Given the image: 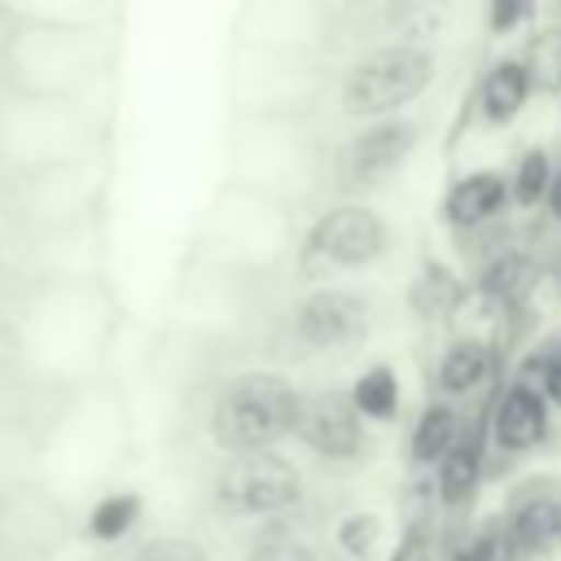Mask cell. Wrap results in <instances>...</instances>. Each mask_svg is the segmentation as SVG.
Segmentation results:
<instances>
[{"label":"cell","mask_w":561,"mask_h":561,"mask_svg":"<svg viewBox=\"0 0 561 561\" xmlns=\"http://www.w3.org/2000/svg\"><path fill=\"white\" fill-rule=\"evenodd\" d=\"M105 61L101 26L9 22L0 35V88L44 101H75Z\"/></svg>","instance_id":"1"},{"label":"cell","mask_w":561,"mask_h":561,"mask_svg":"<svg viewBox=\"0 0 561 561\" xmlns=\"http://www.w3.org/2000/svg\"><path fill=\"white\" fill-rule=\"evenodd\" d=\"M298 408H302V394L294 390L289 377L263 373V368L237 373L219 386L210 403V438L228 456L272 451L280 438L294 434Z\"/></svg>","instance_id":"2"},{"label":"cell","mask_w":561,"mask_h":561,"mask_svg":"<svg viewBox=\"0 0 561 561\" xmlns=\"http://www.w3.org/2000/svg\"><path fill=\"white\" fill-rule=\"evenodd\" d=\"M92 162L88 153L79 158H61L22 175H4L0 180V210L4 219L18 228L22 241L44 237V232H61L88 219V202H92Z\"/></svg>","instance_id":"3"},{"label":"cell","mask_w":561,"mask_h":561,"mask_svg":"<svg viewBox=\"0 0 561 561\" xmlns=\"http://www.w3.org/2000/svg\"><path fill=\"white\" fill-rule=\"evenodd\" d=\"M83 114L75 101H44L0 88V180L83 153Z\"/></svg>","instance_id":"4"},{"label":"cell","mask_w":561,"mask_h":561,"mask_svg":"<svg viewBox=\"0 0 561 561\" xmlns=\"http://www.w3.org/2000/svg\"><path fill=\"white\" fill-rule=\"evenodd\" d=\"M434 79V53L421 44H386L368 53L342 83V105L351 114H390L421 96Z\"/></svg>","instance_id":"5"},{"label":"cell","mask_w":561,"mask_h":561,"mask_svg":"<svg viewBox=\"0 0 561 561\" xmlns=\"http://www.w3.org/2000/svg\"><path fill=\"white\" fill-rule=\"evenodd\" d=\"M302 500V473L280 451L228 456L215 478V504L232 517H280Z\"/></svg>","instance_id":"6"},{"label":"cell","mask_w":561,"mask_h":561,"mask_svg":"<svg viewBox=\"0 0 561 561\" xmlns=\"http://www.w3.org/2000/svg\"><path fill=\"white\" fill-rule=\"evenodd\" d=\"M294 333L311 351L355 346L368 333V302L351 289H316L294 307Z\"/></svg>","instance_id":"7"},{"label":"cell","mask_w":561,"mask_h":561,"mask_svg":"<svg viewBox=\"0 0 561 561\" xmlns=\"http://www.w3.org/2000/svg\"><path fill=\"white\" fill-rule=\"evenodd\" d=\"M307 245L333 267H364L386 250V224L368 206H333L316 219Z\"/></svg>","instance_id":"8"},{"label":"cell","mask_w":561,"mask_h":561,"mask_svg":"<svg viewBox=\"0 0 561 561\" xmlns=\"http://www.w3.org/2000/svg\"><path fill=\"white\" fill-rule=\"evenodd\" d=\"M294 434L324 460H355L368 443L364 434V421L355 416L351 399L329 390V394H316V399H302L298 408V425Z\"/></svg>","instance_id":"9"},{"label":"cell","mask_w":561,"mask_h":561,"mask_svg":"<svg viewBox=\"0 0 561 561\" xmlns=\"http://www.w3.org/2000/svg\"><path fill=\"white\" fill-rule=\"evenodd\" d=\"M416 145V127L412 123H399V118H381L373 123L368 131H359L351 140V149L342 153V180L346 184H359V188H373L381 184L390 171L403 167V158L412 153Z\"/></svg>","instance_id":"10"},{"label":"cell","mask_w":561,"mask_h":561,"mask_svg":"<svg viewBox=\"0 0 561 561\" xmlns=\"http://www.w3.org/2000/svg\"><path fill=\"white\" fill-rule=\"evenodd\" d=\"M548 438V403L539 394L535 381H513L500 403H495V416H491V443L508 456H526L535 451L539 443Z\"/></svg>","instance_id":"11"},{"label":"cell","mask_w":561,"mask_h":561,"mask_svg":"<svg viewBox=\"0 0 561 561\" xmlns=\"http://www.w3.org/2000/svg\"><path fill=\"white\" fill-rule=\"evenodd\" d=\"M504 530H508L517 557H548L561 543V495H552V491L522 495L508 508Z\"/></svg>","instance_id":"12"},{"label":"cell","mask_w":561,"mask_h":561,"mask_svg":"<svg viewBox=\"0 0 561 561\" xmlns=\"http://www.w3.org/2000/svg\"><path fill=\"white\" fill-rule=\"evenodd\" d=\"M504 197H508L504 175H495V171H473V175H465V180H456V184L447 188L443 215H447L451 228H478V224H486V219L504 206Z\"/></svg>","instance_id":"13"},{"label":"cell","mask_w":561,"mask_h":561,"mask_svg":"<svg viewBox=\"0 0 561 561\" xmlns=\"http://www.w3.org/2000/svg\"><path fill=\"white\" fill-rule=\"evenodd\" d=\"M434 491L443 508H465L473 500V491L482 486V443L473 434H460L456 447L434 465Z\"/></svg>","instance_id":"14"},{"label":"cell","mask_w":561,"mask_h":561,"mask_svg":"<svg viewBox=\"0 0 561 561\" xmlns=\"http://www.w3.org/2000/svg\"><path fill=\"white\" fill-rule=\"evenodd\" d=\"M530 96V70L522 61H495L478 88V110L486 123H513Z\"/></svg>","instance_id":"15"},{"label":"cell","mask_w":561,"mask_h":561,"mask_svg":"<svg viewBox=\"0 0 561 561\" xmlns=\"http://www.w3.org/2000/svg\"><path fill=\"white\" fill-rule=\"evenodd\" d=\"M486 373H491V346L478 342V337H456L443 351L434 381H438V390L447 399H460V394H473L486 381Z\"/></svg>","instance_id":"16"},{"label":"cell","mask_w":561,"mask_h":561,"mask_svg":"<svg viewBox=\"0 0 561 561\" xmlns=\"http://www.w3.org/2000/svg\"><path fill=\"white\" fill-rule=\"evenodd\" d=\"M351 408L359 421H394L399 416V403H403V386H399V373L390 364H373L364 368L351 390H346Z\"/></svg>","instance_id":"17"},{"label":"cell","mask_w":561,"mask_h":561,"mask_svg":"<svg viewBox=\"0 0 561 561\" xmlns=\"http://www.w3.org/2000/svg\"><path fill=\"white\" fill-rule=\"evenodd\" d=\"M460 434H465V430H460L456 408H447V403H430V408L416 416V425H412L408 460H412V465H438V460L456 447Z\"/></svg>","instance_id":"18"},{"label":"cell","mask_w":561,"mask_h":561,"mask_svg":"<svg viewBox=\"0 0 561 561\" xmlns=\"http://www.w3.org/2000/svg\"><path fill=\"white\" fill-rule=\"evenodd\" d=\"M9 22H44V26H96L105 0H0Z\"/></svg>","instance_id":"19"},{"label":"cell","mask_w":561,"mask_h":561,"mask_svg":"<svg viewBox=\"0 0 561 561\" xmlns=\"http://www.w3.org/2000/svg\"><path fill=\"white\" fill-rule=\"evenodd\" d=\"M140 522V495L136 491H110L88 508V535L96 543H118Z\"/></svg>","instance_id":"20"},{"label":"cell","mask_w":561,"mask_h":561,"mask_svg":"<svg viewBox=\"0 0 561 561\" xmlns=\"http://www.w3.org/2000/svg\"><path fill=\"white\" fill-rule=\"evenodd\" d=\"M333 543H337L342 557H351V561H368V557L386 543V522H381V513H373V508L346 513V517L337 522V530H333Z\"/></svg>","instance_id":"21"},{"label":"cell","mask_w":561,"mask_h":561,"mask_svg":"<svg viewBox=\"0 0 561 561\" xmlns=\"http://www.w3.org/2000/svg\"><path fill=\"white\" fill-rule=\"evenodd\" d=\"M451 13V0H394L390 4V26L412 44L421 35H434Z\"/></svg>","instance_id":"22"},{"label":"cell","mask_w":561,"mask_h":561,"mask_svg":"<svg viewBox=\"0 0 561 561\" xmlns=\"http://www.w3.org/2000/svg\"><path fill=\"white\" fill-rule=\"evenodd\" d=\"M456 298H460V285H456V276H451L447 267H438V263H430V267L416 276V285H412V307H416L421 316H443L447 307H456Z\"/></svg>","instance_id":"23"},{"label":"cell","mask_w":561,"mask_h":561,"mask_svg":"<svg viewBox=\"0 0 561 561\" xmlns=\"http://www.w3.org/2000/svg\"><path fill=\"white\" fill-rule=\"evenodd\" d=\"M548 180H552L548 153H543V149H526L522 162H517V171H513V188H508V193H513L517 206H535V202H543Z\"/></svg>","instance_id":"24"},{"label":"cell","mask_w":561,"mask_h":561,"mask_svg":"<svg viewBox=\"0 0 561 561\" xmlns=\"http://www.w3.org/2000/svg\"><path fill=\"white\" fill-rule=\"evenodd\" d=\"M456 561H517V548H513L504 522H482L465 539V548L456 552Z\"/></svg>","instance_id":"25"},{"label":"cell","mask_w":561,"mask_h":561,"mask_svg":"<svg viewBox=\"0 0 561 561\" xmlns=\"http://www.w3.org/2000/svg\"><path fill=\"white\" fill-rule=\"evenodd\" d=\"M127 561H210L206 548L197 539H184V535H158L149 543H140Z\"/></svg>","instance_id":"26"},{"label":"cell","mask_w":561,"mask_h":561,"mask_svg":"<svg viewBox=\"0 0 561 561\" xmlns=\"http://www.w3.org/2000/svg\"><path fill=\"white\" fill-rule=\"evenodd\" d=\"M245 561H337V557H329L311 543H298V539H263V543H254V552Z\"/></svg>","instance_id":"27"},{"label":"cell","mask_w":561,"mask_h":561,"mask_svg":"<svg viewBox=\"0 0 561 561\" xmlns=\"http://www.w3.org/2000/svg\"><path fill=\"white\" fill-rule=\"evenodd\" d=\"M522 13H526V0H491L486 22H491V31H513L522 22Z\"/></svg>","instance_id":"28"},{"label":"cell","mask_w":561,"mask_h":561,"mask_svg":"<svg viewBox=\"0 0 561 561\" xmlns=\"http://www.w3.org/2000/svg\"><path fill=\"white\" fill-rule=\"evenodd\" d=\"M539 394L548 408H561V351L543 364V377H539Z\"/></svg>","instance_id":"29"},{"label":"cell","mask_w":561,"mask_h":561,"mask_svg":"<svg viewBox=\"0 0 561 561\" xmlns=\"http://www.w3.org/2000/svg\"><path fill=\"white\" fill-rule=\"evenodd\" d=\"M543 202H548V210L561 219V171H552V180H548V193H543Z\"/></svg>","instance_id":"30"},{"label":"cell","mask_w":561,"mask_h":561,"mask_svg":"<svg viewBox=\"0 0 561 561\" xmlns=\"http://www.w3.org/2000/svg\"><path fill=\"white\" fill-rule=\"evenodd\" d=\"M390 561H421V552H416V543L408 539L403 548H394V552H390Z\"/></svg>","instance_id":"31"}]
</instances>
